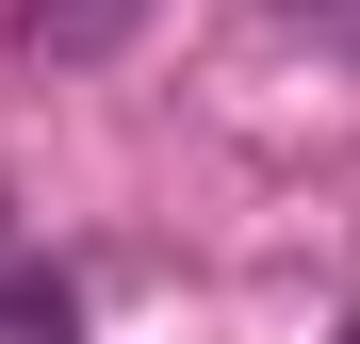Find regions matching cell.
Listing matches in <instances>:
<instances>
[{
  "mask_svg": "<svg viewBox=\"0 0 360 344\" xmlns=\"http://www.w3.org/2000/svg\"><path fill=\"white\" fill-rule=\"evenodd\" d=\"M0 328H66V279H33L17 246H0Z\"/></svg>",
  "mask_w": 360,
  "mask_h": 344,
  "instance_id": "2",
  "label": "cell"
},
{
  "mask_svg": "<svg viewBox=\"0 0 360 344\" xmlns=\"http://www.w3.org/2000/svg\"><path fill=\"white\" fill-rule=\"evenodd\" d=\"M148 0H17V49H49V66H98V49H131Z\"/></svg>",
  "mask_w": 360,
  "mask_h": 344,
  "instance_id": "1",
  "label": "cell"
}]
</instances>
